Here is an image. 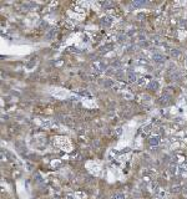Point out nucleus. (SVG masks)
I'll return each instance as SVG.
<instances>
[{"mask_svg":"<svg viewBox=\"0 0 187 199\" xmlns=\"http://www.w3.org/2000/svg\"><path fill=\"white\" fill-rule=\"evenodd\" d=\"M111 5H112V3H109V1L102 3V6H104V8H109V6H111Z\"/></svg>","mask_w":187,"mask_h":199,"instance_id":"obj_14","label":"nucleus"},{"mask_svg":"<svg viewBox=\"0 0 187 199\" xmlns=\"http://www.w3.org/2000/svg\"><path fill=\"white\" fill-rule=\"evenodd\" d=\"M112 199H125V194L123 193H116L112 195Z\"/></svg>","mask_w":187,"mask_h":199,"instance_id":"obj_10","label":"nucleus"},{"mask_svg":"<svg viewBox=\"0 0 187 199\" xmlns=\"http://www.w3.org/2000/svg\"><path fill=\"white\" fill-rule=\"evenodd\" d=\"M127 80H129L130 82H135V81H136V75H135L133 72L130 71L129 73H127Z\"/></svg>","mask_w":187,"mask_h":199,"instance_id":"obj_9","label":"nucleus"},{"mask_svg":"<svg viewBox=\"0 0 187 199\" xmlns=\"http://www.w3.org/2000/svg\"><path fill=\"white\" fill-rule=\"evenodd\" d=\"M171 55L177 57V56H180V51L177 50V49H173V50H171Z\"/></svg>","mask_w":187,"mask_h":199,"instance_id":"obj_11","label":"nucleus"},{"mask_svg":"<svg viewBox=\"0 0 187 199\" xmlns=\"http://www.w3.org/2000/svg\"><path fill=\"white\" fill-rule=\"evenodd\" d=\"M180 25H181V26H185V27H187V21H186V20H185V21H183V20H181V21H180Z\"/></svg>","mask_w":187,"mask_h":199,"instance_id":"obj_15","label":"nucleus"},{"mask_svg":"<svg viewBox=\"0 0 187 199\" xmlns=\"http://www.w3.org/2000/svg\"><path fill=\"white\" fill-rule=\"evenodd\" d=\"M158 82L157 81H151L150 82V85H148V90H154V91H156L157 88H158Z\"/></svg>","mask_w":187,"mask_h":199,"instance_id":"obj_8","label":"nucleus"},{"mask_svg":"<svg viewBox=\"0 0 187 199\" xmlns=\"http://www.w3.org/2000/svg\"><path fill=\"white\" fill-rule=\"evenodd\" d=\"M181 188H182L181 185H176V187L172 188V192H173V193H180V192H181Z\"/></svg>","mask_w":187,"mask_h":199,"instance_id":"obj_12","label":"nucleus"},{"mask_svg":"<svg viewBox=\"0 0 187 199\" xmlns=\"http://www.w3.org/2000/svg\"><path fill=\"white\" fill-rule=\"evenodd\" d=\"M94 69H95L97 72H101V71L105 70V65L102 64V62H100V61H96V62L94 64Z\"/></svg>","mask_w":187,"mask_h":199,"instance_id":"obj_2","label":"nucleus"},{"mask_svg":"<svg viewBox=\"0 0 187 199\" xmlns=\"http://www.w3.org/2000/svg\"><path fill=\"white\" fill-rule=\"evenodd\" d=\"M55 35H56V29H51V30L45 35V37H46V40H52L55 37Z\"/></svg>","mask_w":187,"mask_h":199,"instance_id":"obj_5","label":"nucleus"},{"mask_svg":"<svg viewBox=\"0 0 187 199\" xmlns=\"http://www.w3.org/2000/svg\"><path fill=\"white\" fill-rule=\"evenodd\" d=\"M111 24H112V19H111V17H107V16H106V17H102V19H101V25H102V26L109 27Z\"/></svg>","mask_w":187,"mask_h":199,"instance_id":"obj_1","label":"nucleus"},{"mask_svg":"<svg viewBox=\"0 0 187 199\" xmlns=\"http://www.w3.org/2000/svg\"><path fill=\"white\" fill-rule=\"evenodd\" d=\"M170 100H171L170 96L165 95V96H162V97H161V101H160V103L162 105V106H168V105L171 103Z\"/></svg>","mask_w":187,"mask_h":199,"instance_id":"obj_3","label":"nucleus"},{"mask_svg":"<svg viewBox=\"0 0 187 199\" xmlns=\"http://www.w3.org/2000/svg\"><path fill=\"white\" fill-rule=\"evenodd\" d=\"M112 83H114L112 81H110V80H107V81H106V82H105V86H106V87H110V86H112Z\"/></svg>","mask_w":187,"mask_h":199,"instance_id":"obj_13","label":"nucleus"},{"mask_svg":"<svg viewBox=\"0 0 187 199\" xmlns=\"http://www.w3.org/2000/svg\"><path fill=\"white\" fill-rule=\"evenodd\" d=\"M148 142H150L151 146H157L158 142H160V137H158V136H154V137H151V138H150V141H148Z\"/></svg>","mask_w":187,"mask_h":199,"instance_id":"obj_7","label":"nucleus"},{"mask_svg":"<svg viewBox=\"0 0 187 199\" xmlns=\"http://www.w3.org/2000/svg\"><path fill=\"white\" fill-rule=\"evenodd\" d=\"M154 60H155V62L162 64L163 61H165V57H163L161 54H155V55H154Z\"/></svg>","mask_w":187,"mask_h":199,"instance_id":"obj_6","label":"nucleus"},{"mask_svg":"<svg viewBox=\"0 0 187 199\" xmlns=\"http://www.w3.org/2000/svg\"><path fill=\"white\" fill-rule=\"evenodd\" d=\"M147 1L145 0H135V1H132L131 3V5L132 6H135V8H140V6H144V5H146Z\"/></svg>","mask_w":187,"mask_h":199,"instance_id":"obj_4","label":"nucleus"}]
</instances>
